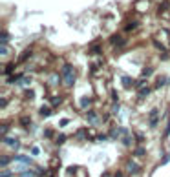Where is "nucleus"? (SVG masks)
<instances>
[{
	"label": "nucleus",
	"mask_w": 170,
	"mask_h": 177,
	"mask_svg": "<svg viewBox=\"0 0 170 177\" xmlns=\"http://www.w3.org/2000/svg\"><path fill=\"white\" fill-rule=\"evenodd\" d=\"M8 38H9V37H8V33H2V42H4V44L8 42Z\"/></svg>",
	"instance_id": "nucleus-20"
},
{
	"label": "nucleus",
	"mask_w": 170,
	"mask_h": 177,
	"mask_svg": "<svg viewBox=\"0 0 170 177\" xmlns=\"http://www.w3.org/2000/svg\"><path fill=\"white\" fill-rule=\"evenodd\" d=\"M88 121H90L92 124H95V122H97V115H95L93 111H90V113H88Z\"/></svg>",
	"instance_id": "nucleus-8"
},
{
	"label": "nucleus",
	"mask_w": 170,
	"mask_h": 177,
	"mask_svg": "<svg viewBox=\"0 0 170 177\" xmlns=\"http://www.w3.org/2000/svg\"><path fill=\"white\" fill-rule=\"evenodd\" d=\"M121 80H123V86H125V88H130V86L134 84V80H132L130 77H126V75H123V77H121Z\"/></svg>",
	"instance_id": "nucleus-4"
},
{
	"label": "nucleus",
	"mask_w": 170,
	"mask_h": 177,
	"mask_svg": "<svg viewBox=\"0 0 170 177\" xmlns=\"http://www.w3.org/2000/svg\"><path fill=\"white\" fill-rule=\"evenodd\" d=\"M6 104H8V100L2 97V99H0V108H6Z\"/></svg>",
	"instance_id": "nucleus-19"
},
{
	"label": "nucleus",
	"mask_w": 170,
	"mask_h": 177,
	"mask_svg": "<svg viewBox=\"0 0 170 177\" xmlns=\"http://www.w3.org/2000/svg\"><path fill=\"white\" fill-rule=\"evenodd\" d=\"M62 75H64V84L66 86H73L75 77H73V68H71V64H64L62 66Z\"/></svg>",
	"instance_id": "nucleus-1"
},
{
	"label": "nucleus",
	"mask_w": 170,
	"mask_h": 177,
	"mask_svg": "<svg viewBox=\"0 0 170 177\" xmlns=\"http://www.w3.org/2000/svg\"><path fill=\"white\" fill-rule=\"evenodd\" d=\"M15 161L26 162V164H31V159H29V157H26V155H15Z\"/></svg>",
	"instance_id": "nucleus-5"
},
{
	"label": "nucleus",
	"mask_w": 170,
	"mask_h": 177,
	"mask_svg": "<svg viewBox=\"0 0 170 177\" xmlns=\"http://www.w3.org/2000/svg\"><path fill=\"white\" fill-rule=\"evenodd\" d=\"M2 141L6 142V144H11V148H13V150H18V148H20V142H18L17 139H9V137H4Z\"/></svg>",
	"instance_id": "nucleus-2"
},
{
	"label": "nucleus",
	"mask_w": 170,
	"mask_h": 177,
	"mask_svg": "<svg viewBox=\"0 0 170 177\" xmlns=\"http://www.w3.org/2000/svg\"><path fill=\"white\" fill-rule=\"evenodd\" d=\"M135 155H145V148H137L135 150Z\"/></svg>",
	"instance_id": "nucleus-16"
},
{
	"label": "nucleus",
	"mask_w": 170,
	"mask_h": 177,
	"mask_svg": "<svg viewBox=\"0 0 170 177\" xmlns=\"http://www.w3.org/2000/svg\"><path fill=\"white\" fill-rule=\"evenodd\" d=\"M170 135V119H168V124H167V130H165V137Z\"/></svg>",
	"instance_id": "nucleus-18"
},
{
	"label": "nucleus",
	"mask_w": 170,
	"mask_h": 177,
	"mask_svg": "<svg viewBox=\"0 0 170 177\" xmlns=\"http://www.w3.org/2000/svg\"><path fill=\"white\" fill-rule=\"evenodd\" d=\"M0 132H2V135L8 133V124H2V128H0Z\"/></svg>",
	"instance_id": "nucleus-17"
},
{
	"label": "nucleus",
	"mask_w": 170,
	"mask_h": 177,
	"mask_svg": "<svg viewBox=\"0 0 170 177\" xmlns=\"http://www.w3.org/2000/svg\"><path fill=\"white\" fill-rule=\"evenodd\" d=\"M18 82H20V84H29V82H31V77H22Z\"/></svg>",
	"instance_id": "nucleus-11"
},
{
	"label": "nucleus",
	"mask_w": 170,
	"mask_h": 177,
	"mask_svg": "<svg viewBox=\"0 0 170 177\" xmlns=\"http://www.w3.org/2000/svg\"><path fill=\"white\" fill-rule=\"evenodd\" d=\"M50 113H51V111L48 110V108H42V110H40V115H42V117H48Z\"/></svg>",
	"instance_id": "nucleus-12"
},
{
	"label": "nucleus",
	"mask_w": 170,
	"mask_h": 177,
	"mask_svg": "<svg viewBox=\"0 0 170 177\" xmlns=\"http://www.w3.org/2000/svg\"><path fill=\"white\" fill-rule=\"evenodd\" d=\"M146 95H150V88H143L139 91V97H146Z\"/></svg>",
	"instance_id": "nucleus-10"
},
{
	"label": "nucleus",
	"mask_w": 170,
	"mask_h": 177,
	"mask_svg": "<svg viewBox=\"0 0 170 177\" xmlns=\"http://www.w3.org/2000/svg\"><path fill=\"white\" fill-rule=\"evenodd\" d=\"M9 157H8V155H2V157H0V166H2V168H6V166H8L9 164Z\"/></svg>",
	"instance_id": "nucleus-7"
},
{
	"label": "nucleus",
	"mask_w": 170,
	"mask_h": 177,
	"mask_svg": "<svg viewBox=\"0 0 170 177\" xmlns=\"http://www.w3.org/2000/svg\"><path fill=\"white\" fill-rule=\"evenodd\" d=\"M150 73H152V68H148V70L143 71V75H145V77H146V75H150Z\"/></svg>",
	"instance_id": "nucleus-25"
},
{
	"label": "nucleus",
	"mask_w": 170,
	"mask_h": 177,
	"mask_svg": "<svg viewBox=\"0 0 170 177\" xmlns=\"http://www.w3.org/2000/svg\"><path fill=\"white\" fill-rule=\"evenodd\" d=\"M31 153H33V155H38L40 150H38V148H31Z\"/></svg>",
	"instance_id": "nucleus-22"
},
{
	"label": "nucleus",
	"mask_w": 170,
	"mask_h": 177,
	"mask_svg": "<svg viewBox=\"0 0 170 177\" xmlns=\"http://www.w3.org/2000/svg\"><path fill=\"white\" fill-rule=\"evenodd\" d=\"M0 177H11V172H9V170H4V172L0 174Z\"/></svg>",
	"instance_id": "nucleus-14"
},
{
	"label": "nucleus",
	"mask_w": 170,
	"mask_h": 177,
	"mask_svg": "<svg viewBox=\"0 0 170 177\" xmlns=\"http://www.w3.org/2000/svg\"><path fill=\"white\" fill-rule=\"evenodd\" d=\"M88 104H90V99H88V97L80 99V108H88Z\"/></svg>",
	"instance_id": "nucleus-9"
},
{
	"label": "nucleus",
	"mask_w": 170,
	"mask_h": 177,
	"mask_svg": "<svg viewBox=\"0 0 170 177\" xmlns=\"http://www.w3.org/2000/svg\"><path fill=\"white\" fill-rule=\"evenodd\" d=\"M64 141H66V137H64V135H60V137L57 139V142H59V144H62V142H64Z\"/></svg>",
	"instance_id": "nucleus-21"
},
{
	"label": "nucleus",
	"mask_w": 170,
	"mask_h": 177,
	"mask_svg": "<svg viewBox=\"0 0 170 177\" xmlns=\"http://www.w3.org/2000/svg\"><path fill=\"white\" fill-rule=\"evenodd\" d=\"M168 161H170V155H165V157H163V161H161V162H163V164H167Z\"/></svg>",
	"instance_id": "nucleus-23"
},
{
	"label": "nucleus",
	"mask_w": 170,
	"mask_h": 177,
	"mask_svg": "<svg viewBox=\"0 0 170 177\" xmlns=\"http://www.w3.org/2000/svg\"><path fill=\"white\" fill-rule=\"evenodd\" d=\"M134 28H137V22H134V24H128V26H126V31H130V29H134Z\"/></svg>",
	"instance_id": "nucleus-15"
},
{
	"label": "nucleus",
	"mask_w": 170,
	"mask_h": 177,
	"mask_svg": "<svg viewBox=\"0 0 170 177\" xmlns=\"http://www.w3.org/2000/svg\"><path fill=\"white\" fill-rule=\"evenodd\" d=\"M20 177H35V174H33V172H22Z\"/></svg>",
	"instance_id": "nucleus-13"
},
{
	"label": "nucleus",
	"mask_w": 170,
	"mask_h": 177,
	"mask_svg": "<svg viewBox=\"0 0 170 177\" xmlns=\"http://www.w3.org/2000/svg\"><path fill=\"white\" fill-rule=\"evenodd\" d=\"M163 84H167V79H161V80H157V86H159V88H161Z\"/></svg>",
	"instance_id": "nucleus-24"
},
{
	"label": "nucleus",
	"mask_w": 170,
	"mask_h": 177,
	"mask_svg": "<svg viewBox=\"0 0 170 177\" xmlns=\"http://www.w3.org/2000/svg\"><path fill=\"white\" fill-rule=\"evenodd\" d=\"M157 124V110H152L150 113V126H155Z\"/></svg>",
	"instance_id": "nucleus-3"
},
{
	"label": "nucleus",
	"mask_w": 170,
	"mask_h": 177,
	"mask_svg": "<svg viewBox=\"0 0 170 177\" xmlns=\"http://www.w3.org/2000/svg\"><path fill=\"white\" fill-rule=\"evenodd\" d=\"M128 170H130L132 174H137V172H139L141 168H139L137 164H135V162H132V161H130V162H128Z\"/></svg>",
	"instance_id": "nucleus-6"
}]
</instances>
